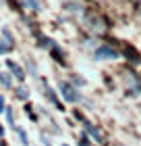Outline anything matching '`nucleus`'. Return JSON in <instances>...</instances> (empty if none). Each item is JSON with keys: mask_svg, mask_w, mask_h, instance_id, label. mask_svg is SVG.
<instances>
[{"mask_svg": "<svg viewBox=\"0 0 141 146\" xmlns=\"http://www.w3.org/2000/svg\"><path fill=\"white\" fill-rule=\"evenodd\" d=\"M60 90H62V96L66 98V100H71V102H75L77 98H79V96L75 94V90H73L69 84H60Z\"/></svg>", "mask_w": 141, "mask_h": 146, "instance_id": "nucleus-1", "label": "nucleus"}, {"mask_svg": "<svg viewBox=\"0 0 141 146\" xmlns=\"http://www.w3.org/2000/svg\"><path fill=\"white\" fill-rule=\"evenodd\" d=\"M96 58H100V61H102V58H116V52H114L112 48H98L96 50Z\"/></svg>", "mask_w": 141, "mask_h": 146, "instance_id": "nucleus-2", "label": "nucleus"}, {"mask_svg": "<svg viewBox=\"0 0 141 146\" xmlns=\"http://www.w3.org/2000/svg\"><path fill=\"white\" fill-rule=\"evenodd\" d=\"M9 67L12 69V73H15V77H17V79H23V77H25V73L21 71V67H19V65H15L12 61H9Z\"/></svg>", "mask_w": 141, "mask_h": 146, "instance_id": "nucleus-3", "label": "nucleus"}, {"mask_svg": "<svg viewBox=\"0 0 141 146\" xmlns=\"http://www.w3.org/2000/svg\"><path fill=\"white\" fill-rule=\"evenodd\" d=\"M17 131H19V136H21V142H23V144H29V140H27V134H25L23 129H17Z\"/></svg>", "mask_w": 141, "mask_h": 146, "instance_id": "nucleus-4", "label": "nucleus"}, {"mask_svg": "<svg viewBox=\"0 0 141 146\" xmlns=\"http://www.w3.org/2000/svg\"><path fill=\"white\" fill-rule=\"evenodd\" d=\"M17 96H19V98H27V90L19 88V90H17Z\"/></svg>", "mask_w": 141, "mask_h": 146, "instance_id": "nucleus-5", "label": "nucleus"}, {"mask_svg": "<svg viewBox=\"0 0 141 146\" xmlns=\"http://www.w3.org/2000/svg\"><path fill=\"white\" fill-rule=\"evenodd\" d=\"M4 134V129H2V125H0V136H2Z\"/></svg>", "mask_w": 141, "mask_h": 146, "instance_id": "nucleus-6", "label": "nucleus"}]
</instances>
